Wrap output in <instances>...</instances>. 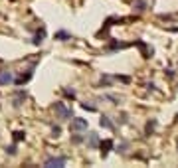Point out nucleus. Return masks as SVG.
<instances>
[{
	"mask_svg": "<svg viewBox=\"0 0 178 168\" xmlns=\"http://www.w3.org/2000/svg\"><path fill=\"white\" fill-rule=\"evenodd\" d=\"M111 146H113V141H105V142H101V156H107L109 150H111Z\"/></svg>",
	"mask_w": 178,
	"mask_h": 168,
	"instance_id": "0eeeda50",
	"label": "nucleus"
},
{
	"mask_svg": "<svg viewBox=\"0 0 178 168\" xmlns=\"http://www.w3.org/2000/svg\"><path fill=\"white\" fill-rule=\"evenodd\" d=\"M56 40H59V42H67V40H71V34H67L65 30H59V32H56Z\"/></svg>",
	"mask_w": 178,
	"mask_h": 168,
	"instance_id": "6e6552de",
	"label": "nucleus"
},
{
	"mask_svg": "<svg viewBox=\"0 0 178 168\" xmlns=\"http://www.w3.org/2000/svg\"><path fill=\"white\" fill-rule=\"evenodd\" d=\"M65 95L67 97H75V91L73 89H65Z\"/></svg>",
	"mask_w": 178,
	"mask_h": 168,
	"instance_id": "2eb2a0df",
	"label": "nucleus"
},
{
	"mask_svg": "<svg viewBox=\"0 0 178 168\" xmlns=\"http://www.w3.org/2000/svg\"><path fill=\"white\" fill-rule=\"evenodd\" d=\"M6 152L14 156V154H16V144H12V146H6Z\"/></svg>",
	"mask_w": 178,
	"mask_h": 168,
	"instance_id": "ddd939ff",
	"label": "nucleus"
},
{
	"mask_svg": "<svg viewBox=\"0 0 178 168\" xmlns=\"http://www.w3.org/2000/svg\"><path fill=\"white\" fill-rule=\"evenodd\" d=\"M14 83V75L8 69H0V85H10Z\"/></svg>",
	"mask_w": 178,
	"mask_h": 168,
	"instance_id": "7ed1b4c3",
	"label": "nucleus"
},
{
	"mask_svg": "<svg viewBox=\"0 0 178 168\" xmlns=\"http://www.w3.org/2000/svg\"><path fill=\"white\" fill-rule=\"evenodd\" d=\"M54 111H56V115L61 121H69L71 117H73V111H71L69 107H65L63 103H56V105H54Z\"/></svg>",
	"mask_w": 178,
	"mask_h": 168,
	"instance_id": "f257e3e1",
	"label": "nucleus"
},
{
	"mask_svg": "<svg viewBox=\"0 0 178 168\" xmlns=\"http://www.w3.org/2000/svg\"><path fill=\"white\" fill-rule=\"evenodd\" d=\"M59 133H61V127H54L52 129V134H54V137H59Z\"/></svg>",
	"mask_w": 178,
	"mask_h": 168,
	"instance_id": "4468645a",
	"label": "nucleus"
},
{
	"mask_svg": "<svg viewBox=\"0 0 178 168\" xmlns=\"http://www.w3.org/2000/svg\"><path fill=\"white\" fill-rule=\"evenodd\" d=\"M44 38H46V32H44V30H42V32H38V34H36V36H34V40H32V44H34V46H40V44H42V42H44Z\"/></svg>",
	"mask_w": 178,
	"mask_h": 168,
	"instance_id": "1a4fd4ad",
	"label": "nucleus"
},
{
	"mask_svg": "<svg viewBox=\"0 0 178 168\" xmlns=\"http://www.w3.org/2000/svg\"><path fill=\"white\" fill-rule=\"evenodd\" d=\"M65 162H67L65 156H52V158H48L44 164H46V166H63Z\"/></svg>",
	"mask_w": 178,
	"mask_h": 168,
	"instance_id": "20e7f679",
	"label": "nucleus"
},
{
	"mask_svg": "<svg viewBox=\"0 0 178 168\" xmlns=\"http://www.w3.org/2000/svg\"><path fill=\"white\" fill-rule=\"evenodd\" d=\"M85 142H87L89 148H95L97 142H99V138H97V134H95V133H89V134H85Z\"/></svg>",
	"mask_w": 178,
	"mask_h": 168,
	"instance_id": "39448f33",
	"label": "nucleus"
},
{
	"mask_svg": "<svg viewBox=\"0 0 178 168\" xmlns=\"http://www.w3.org/2000/svg\"><path fill=\"white\" fill-rule=\"evenodd\" d=\"M24 138H26V133H24V131H16V133H14V141H16V142L24 141Z\"/></svg>",
	"mask_w": 178,
	"mask_h": 168,
	"instance_id": "9b49d317",
	"label": "nucleus"
},
{
	"mask_svg": "<svg viewBox=\"0 0 178 168\" xmlns=\"http://www.w3.org/2000/svg\"><path fill=\"white\" fill-rule=\"evenodd\" d=\"M26 99H28V93H26V91H22V89H20L18 93H16V97H14V107H20V105H22Z\"/></svg>",
	"mask_w": 178,
	"mask_h": 168,
	"instance_id": "423d86ee",
	"label": "nucleus"
},
{
	"mask_svg": "<svg viewBox=\"0 0 178 168\" xmlns=\"http://www.w3.org/2000/svg\"><path fill=\"white\" fill-rule=\"evenodd\" d=\"M101 127H105V129H109V131H113V123L109 121V117H101Z\"/></svg>",
	"mask_w": 178,
	"mask_h": 168,
	"instance_id": "9d476101",
	"label": "nucleus"
},
{
	"mask_svg": "<svg viewBox=\"0 0 178 168\" xmlns=\"http://www.w3.org/2000/svg\"><path fill=\"white\" fill-rule=\"evenodd\" d=\"M71 142H73V144H79V142H83V137L81 134H73V137H71Z\"/></svg>",
	"mask_w": 178,
	"mask_h": 168,
	"instance_id": "f8f14e48",
	"label": "nucleus"
},
{
	"mask_svg": "<svg viewBox=\"0 0 178 168\" xmlns=\"http://www.w3.org/2000/svg\"><path fill=\"white\" fill-rule=\"evenodd\" d=\"M69 131L71 133H81V131H87V119H71V125H69Z\"/></svg>",
	"mask_w": 178,
	"mask_h": 168,
	"instance_id": "f03ea898",
	"label": "nucleus"
}]
</instances>
